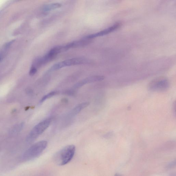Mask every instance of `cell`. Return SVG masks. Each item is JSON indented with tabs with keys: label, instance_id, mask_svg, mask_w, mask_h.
Returning <instances> with one entry per match:
<instances>
[{
	"label": "cell",
	"instance_id": "obj_1",
	"mask_svg": "<svg viewBox=\"0 0 176 176\" xmlns=\"http://www.w3.org/2000/svg\"><path fill=\"white\" fill-rule=\"evenodd\" d=\"M75 147L69 145L56 153L54 157L55 163L59 166H64L69 163L73 158L75 152Z\"/></svg>",
	"mask_w": 176,
	"mask_h": 176
},
{
	"label": "cell",
	"instance_id": "obj_2",
	"mask_svg": "<svg viewBox=\"0 0 176 176\" xmlns=\"http://www.w3.org/2000/svg\"><path fill=\"white\" fill-rule=\"evenodd\" d=\"M47 145V142L44 140L33 144L24 153L22 156L23 159L29 161L38 157L46 149Z\"/></svg>",
	"mask_w": 176,
	"mask_h": 176
},
{
	"label": "cell",
	"instance_id": "obj_3",
	"mask_svg": "<svg viewBox=\"0 0 176 176\" xmlns=\"http://www.w3.org/2000/svg\"><path fill=\"white\" fill-rule=\"evenodd\" d=\"M52 121V118H48L37 124L27 136V143L32 142L42 134L49 126Z\"/></svg>",
	"mask_w": 176,
	"mask_h": 176
},
{
	"label": "cell",
	"instance_id": "obj_4",
	"mask_svg": "<svg viewBox=\"0 0 176 176\" xmlns=\"http://www.w3.org/2000/svg\"><path fill=\"white\" fill-rule=\"evenodd\" d=\"M168 86V81L163 78L155 79L151 82L150 85V89L154 90H165Z\"/></svg>",
	"mask_w": 176,
	"mask_h": 176
},
{
	"label": "cell",
	"instance_id": "obj_5",
	"mask_svg": "<svg viewBox=\"0 0 176 176\" xmlns=\"http://www.w3.org/2000/svg\"><path fill=\"white\" fill-rule=\"evenodd\" d=\"M121 24L120 22L116 23L112 27L107 28L101 31V32L96 33L93 35L88 36L86 38L87 39H91L93 38L101 36L107 35L113 31L117 29L121 26Z\"/></svg>",
	"mask_w": 176,
	"mask_h": 176
},
{
	"label": "cell",
	"instance_id": "obj_6",
	"mask_svg": "<svg viewBox=\"0 0 176 176\" xmlns=\"http://www.w3.org/2000/svg\"><path fill=\"white\" fill-rule=\"evenodd\" d=\"M89 61L86 59L82 58H75L67 59L61 62L62 67L75 65L86 64L89 63Z\"/></svg>",
	"mask_w": 176,
	"mask_h": 176
},
{
	"label": "cell",
	"instance_id": "obj_7",
	"mask_svg": "<svg viewBox=\"0 0 176 176\" xmlns=\"http://www.w3.org/2000/svg\"><path fill=\"white\" fill-rule=\"evenodd\" d=\"M104 79V77L103 76H90V77L87 78L78 82V83L75 85L74 87L75 88H79L86 84L101 81L103 80Z\"/></svg>",
	"mask_w": 176,
	"mask_h": 176
},
{
	"label": "cell",
	"instance_id": "obj_8",
	"mask_svg": "<svg viewBox=\"0 0 176 176\" xmlns=\"http://www.w3.org/2000/svg\"><path fill=\"white\" fill-rule=\"evenodd\" d=\"M90 39L85 38L84 39L81 40L79 41H74L68 44L63 46L64 51H67L71 48H77L83 46L89 43Z\"/></svg>",
	"mask_w": 176,
	"mask_h": 176
},
{
	"label": "cell",
	"instance_id": "obj_9",
	"mask_svg": "<svg viewBox=\"0 0 176 176\" xmlns=\"http://www.w3.org/2000/svg\"><path fill=\"white\" fill-rule=\"evenodd\" d=\"M89 103H88V102H85V103L78 105V106L75 107L71 111L69 116H70L71 117H73V116L77 115L82 110L89 106Z\"/></svg>",
	"mask_w": 176,
	"mask_h": 176
},
{
	"label": "cell",
	"instance_id": "obj_10",
	"mask_svg": "<svg viewBox=\"0 0 176 176\" xmlns=\"http://www.w3.org/2000/svg\"><path fill=\"white\" fill-rule=\"evenodd\" d=\"M61 6L60 4L59 3L53 4L48 5L45 6L44 8V10L45 11H48L55 10L60 8Z\"/></svg>",
	"mask_w": 176,
	"mask_h": 176
},
{
	"label": "cell",
	"instance_id": "obj_11",
	"mask_svg": "<svg viewBox=\"0 0 176 176\" xmlns=\"http://www.w3.org/2000/svg\"><path fill=\"white\" fill-rule=\"evenodd\" d=\"M57 92L53 91L48 94H47L45 95L42 98L40 101L39 104H41L43 103V102L45 100H46L47 99L52 98L53 97V96H55L57 94Z\"/></svg>",
	"mask_w": 176,
	"mask_h": 176
},
{
	"label": "cell",
	"instance_id": "obj_12",
	"mask_svg": "<svg viewBox=\"0 0 176 176\" xmlns=\"http://www.w3.org/2000/svg\"><path fill=\"white\" fill-rule=\"evenodd\" d=\"M37 68L33 66L31 67L29 72V74L31 76H33L37 72Z\"/></svg>",
	"mask_w": 176,
	"mask_h": 176
},
{
	"label": "cell",
	"instance_id": "obj_13",
	"mask_svg": "<svg viewBox=\"0 0 176 176\" xmlns=\"http://www.w3.org/2000/svg\"><path fill=\"white\" fill-rule=\"evenodd\" d=\"M0 59H1V56H0Z\"/></svg>",
	"mask_w": 176,
	"mask_h": 176
}]
</instances>
